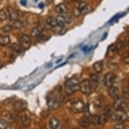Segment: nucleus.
I'll return each instance as SVG.
<instances>
[{"instance_id":"1","label":"nucleus","mask_w":129,"mask_h":129,"mask_svg":"<svg viewBox=\"0 0 129 129\" xmlns=\"http://www.w3.org/2000/svg\"><path fill=\"white\" fill-rule=\"evenodd\" d=\"M66 107L73 113H80L85 110V104L79 100H70L66 102Z\"/></svg>"},{"instance_id":"2","label":"nucleus","mask_w":129,"mask_h":129,"mask_svg":"<svg viewBox=\"0 0 129 129\" xmlns=\"http://www.w3.org/2000/svg\"><path fill=\"white\" fill-rule=\"evenodd\" d=\"M66 93L68 95H71L73 93L79 91L80 89V83L77 78H72L68 79L65 83Z\"/></svg>"},{"instance_id":"3","label":"nucleus","mask_w":129,"mask_h":129,"mask_svg":"<svg viewBox=\"0 0 129 129\" xmlns=\"http://www.w3.org/2000/svg\"><path fill=\"white\" fill-rule=\"evenodd\" d=\"M113 118L116 120L118 121L120 123L124 122L128 118L126 112H125V111L119 110H115V112L113 114Z\"/></svg>"},{"instance_id":"4","label":"nucleus","mask_w":129,"mask_h":129,"mask_svg":"<svg viewBox=\"0 0 129 129\" xmlns=\"http://www.w3.org/2000/svg\"><path fill=\"white\" fill-rule=\"evenodd\" d=\"M18 43L23 48V49H29L31 45V41L29 37L26 35H22L18 38Z\"/></svg>"},{"instance_id":"5","label":"nucleus","mask_w":129,"mask_h":129,"mask_svg":"<svg viewBox=\"0 0 129 129\" xmlns=\"http://www.w3.org/2000/svg\"><path fill=\"white\" fill-rule=\"evenodd\" d=\"M128 108V104L124 99L116 98L115 103L114 104V108L115 110H122L126 112V109Z\"/></svg>"},{"instance_id":"6","label":"nucleus","mask_w":129,"mask_h":129,"mask_svg":"<svg viewBox=\"0 0 129 129\" xmlns=\"http://www.w3.org/2000/svg\"><path fill=\"white\" fill-rule=\"evenodd\" d=\"M47 103L48 108L50 110H56L57 108H59V104H60L59 100L54 96H51V97L48 98Z\"/></svg>"},{"instance_id":"7","label":"nucleus","mask_w":129,"mask_h":129,"mask_svg":"<svg viewBox=\"0 0 129 129\" xmlns=\"http://www.w3.org/2000/svg\"><path fill=\"white\" fill-rule=\"evenodd\" d=\"M81 92L85 95H89L91 93V89L90 87L89 80H84L80 83V89Z\"/></svg>"},{"instance_id":"8","label":"nucleus","mask_w":129,"mask_h":129,"mask_svg":"<svg viewBox=\"0 0 129 129\" xmlns=\"http://www.w3.org/2000/svg\"><path fill=\"white\" fill-rule=\"evenodd\" d=\"M14 108V110L17 112H24V110L27 109V104L24 101L19 100V101L15 102Z\"/></svg>"},{"instance_id":"9","label":"nucleus","mask_w":129,"mask_h":129,"mask_svg":"<svg viewBox=\"0 0 129 129\" xmlns=\"http://www.w3.org/2000/svg\"><path fill=\"white\" fill-rule=\"evenodd\" d=\"M116 75L114 73H108L105 76V85H106V87H110L113 86L115 80H116Z\"/></svg>"},{"instance_id":"10","label":"nucleus","mask_w":129,"mask_h":129,"mask_svg":"<svg viewBox=\"0 0 129 129\" xmlns=\"http://www.w3.org/2000/svg\"><path fill=\"white\" fill-rule=\"evenodd\" d=\"M98 76L97 74H93L90 76V80H89L90 87H91V91H95L98 87Z\"/></svg>"},{"instance_id":"11","label":"nucleus","mask_w":129,"mask_h":129,"mask_svg":"<svg viewBox=\"0 0 129 129\" xmlns=\"http://www.w3.org/2000/svg\"><path fill=\"white\" fill-rule=\"evenodd\" d=\"M8 18L11 21H15L18 20V11H16L15 9L9 8L8 9Z\"/></svg>"},{"instance_id":"12","label":"nucleus","mask_w":129,"mask_h":129,"mask_svg":"<svg viewBox=\"0 0 129 129\" xmlns=\"http://www.w3.org/2000/svg\"><path fill=\"white\" fill-rule=\"evenodd\" d=\"M49 125L51 129H61V123L55 118H52L50 119Z\"/></svg>"},{"instance_id":"13","label":"nucleus","mask_w":129,"mask_h":129,"mask_svg":"<svg viewBox=\"0 0 129 129\" xmlns=\"http://www.w3.org/2000/svg\"><path fill=\"white\" fill-rule=\"evenodd\" d=\"M43 30V28L41 26H37V27L34 28L33 29L31 30L30 33V36L33 38H36L38 37L39 36H40L42 34V32Z\"/></svg>"},{"instance_id":"14","label":"nucleus","mask_w":129,"mask_h":129,"mask_svg":"<svg viewBox=\"0 0 129 129\" xmlns=\"http://www.w3.org/2000/svg\"><path fill=\"white\" fill-rule=\"evenodd\" d=\"M108 93L111 98H114V99H116L118 98V94H119V91L118 88L116 87H110L108 90Z\"/></svg>"},{"instance_id":"15","label":"nucleus","mask_w":129,"mask_h":129,"mask_svg":"<svg viewBox=\"0 0 129 129\" xmlns=\"http://www.w3.org/2000/svg\"><path fill=\"white\" fill-rule=\"evenodd\" d=\"M55 12L57 14H66L68 12V8L65 4H58L57 6L55 7Z\"/></svg>"},{"instance_id":"16","label":"nucleus","mask_w":129,"mask_h":129,"mask_svg":"<svg viewBox=\"0 0 129 129\" xmlns=\"http://www.w3.org/2000/svg\"><path fill=\"white\" fill-rule=\"evenodd\" d=\"M90 122L94 125L101 124L102 123V116H100L99 115L96 114L93 115V116H91V118L90 119Z\"/></svg>"},{"instance_id":"17","label":"nucleus","mask_w":129,"mask_h":129,"mask_svg":"<svg viewBox=\"0 0 129 129\" xmlns=\"http://www.w3.org/2000/svg\"><path fill=\"white\" fill-rule=\"evenodd\" d=\"M91 122H90V119L87 116H84L81 118V119L79 121V124L80 126L83 127V128H87L90 125Z\"/></svg>"},{"instance_id":"18","label":"nucleus","mask_w":129,"mask_h":129,"mask_svg":"<svg viewBox=\"0 0 129 129\" xmlns=\"http://www.w3.org/2000/svg\"><path fill=\"white\" fill-rule=\"evenodd\" d=\"M12 28H15V29H22L24 27V22L19 20H16L14 21L12 24Z\"/></svg>"},{"instance_id":"19","label":"nucleus","mask_w":129,"mask_h":129,"mask_svg":"<svg viewBox=\"0 0 129 129\" xmlns=\"http://www.w3.org/2000/svg\"><path fill=\"white\" fill-rule=\"evenodd\" d=\"M10 39L8 35H0V45L6 46L10 43Z\"/></svg>"},{"instance_id":"20","label":"nucleus","mask_w":129,"mask_h":129,"mask_svg":"<svg viewBox=\"0 0 129 129\" xmlns=\"http://www.w3.org/2000/svg\"><path fill=\"white\" fill-rule=\"evenodd\" d=\"M93 68L97 72H98V73L101 72L103 70V61L102 60L96 61L93 64Z\"/></svg>"},{"instance_id":"21","label":"nucleus","mask_w":129,"mask_h":129,"mask_svg":"<svg viewBox=\"0 0 129 129\" xmlns=\"http://www.w3.org/2000/svg\"><path fill=\"white\" fill-rule=\"evenodd\" d=\"M78 11L80 14H85L87 10V4L85 2H82L80 3V4L78 7Z\"/></svg>"},{"instance_id":"22","label":"nucleus","mask_w":129,"mask_h":129,"mask_svg":"<svg viewBox=\"0 0 129 129\" xmlns=\"http://www.w3.org/2000/svg\"><path fill=\"white\" fill-rule=\"evenodd\" d=\"M46 22L47 24L49 26H51V27H54V26L57 25L56 18H55L53 17H51H51L47 18Z\"/></svg>"},{"instance_id":"23","label":"nucleus","mask_w":129,"mask_h":129,"mask_svg":"<svg viewBox=\"0 0 129 129\" xmlns=\"http://www.w3.org/2000/svg\"><path fill=\"white\" fill-rule=\"evenodd\" d=\"M8 18V10H0V20L4 21Z\"/></svg>"},{"instance_id":"24","label":"nucleus","mask_w":129,"mask_h":129,"mask_svg":"<svg viewBox=\"0 0 129 129\" xmlns=\"http://www.w3.org/2000/svg\"><path fill=\"white\" fill-rule=\"evenodd\" d=\"M56 20H57V25L61 26H63L66 24V18H65V16H59L57 17Z\"/></svg>"},{"instance_id":"25","label":"nucleus","mask_w":129,"mask_h":129,"mask_svg":"<svg viewBox=\"0 0 129 129\" xmlns=\"http://www.w3.org/2000/svg\"><path fill=\"white\" fill-rule=\"evenodd\" d=\"M21 120L22 123L24 126H29L30 123V120L29 117L24 115V116H22L21 117Z\"/></svg>"},{"instance_id":"26","label":"nucleus","mask_w":129,"mask_h":129,"mask_svg":"<svg viewBox=\"0 0 129 129\" xmlns=\"http://www.w3.org/2000/svg\"><path fill=\"white\" fill-rule=\"evenodd\" d=\"M12 47L13 50L16 51V53H20L23 50V48L22 47L19 43H14L12 45Z\"/></svg>"},{"instance_id":"27","label":"nucleus","mask_w":129,"mask_h":129,"mask_svg":"<svg viewBox=\"0 0 129 129\" xmlns=\"http://www.w3.org/2000/svg\"><path fill=\"white\" fill-rule=\"evenodd\" d=\"M118 51L116 47V45H112L111 46L108 48V51H109V55L112 57L115 55V53H116V51Z\"/></svg>"},{"instance_id":"28","label":"nucleus","mask_w":129,"mask_h":129,"mask_svg":"<svg viewBox=\"0 0 129 129\" xmlns=\"http://www.w3.org/2000/svg\"><path fill=\"white\" fill-rule=\"evenodd\" d=\"M8 124L6 121L0 119V129H8Z\"/></svg>"},{"instance_id":"29","label":"nucleus","mask_w":129,"mask_h":129,"mask_svg":"<svg viewBox=\"0 0 129 129\" xmlns=\"http://www.w3.org/2000/svg\"><path fill=\"white\" fill-rule=\"evenodd\" d=\"M122 61L124 62L125 63H129V53L126 52V53H124V55L122 57Z\"/></svg>"},{"instance_id":"30","label":"nucleus","mask_w":129,"mask_h":129,"mask_svg":"<svg viewBox=\"0 0 129 129\" xmlns=\"http://www.w3.org/2000/svg\"><path fill=\"white\" fill-rule=\"evenodd\" d=\"M63 29V26H61L57 25L54 26V27H52V30H53V31L55 33H60Z\"/></svg>"},{"instance_id":"31","label":"nucleus","mask_w":129,"mask_h":129,"mask_svg":"<svg viewBox=\"0 0 129 129\" xmlns=\"http://www.w3.org/2000/svg\"><path fill=\"white\" fill-rule=\"evenodd\" d=\"M123 93L124 95V98H129V87L128 86L124 87L123 89Z\"/></svg>"},{"instance_id":"32","label":"nucleus","mask_w":129,"mask_h":129,"mask_svg":"<svg viewBox=\"0 0 129 129\" xmlns=\"http://www.w3.org/2000/svg\"><path fill=\"white\" fill-rule=\"evenodd\" d=\"M12 29V25H9V24H7V25L4 26V27L2 28V31L4 32V33H8V32L10 31Z\"/></svg>"},{"instance_id":"33","label":"nucleus","mask_w":129,"mask_h":129,"mask_svg":"<svg viewBox=\"0 0 129 129\" xmlns=\"http://www.w3.org/2000/svg\"><path fill=\"white\" fill-rule=\"evenodd\" d=\"M125 46H126V45H125V44L124 43L120 42L118 43L116 45V47L117 50H119V49L120 50V49H122Z\"/></svg>"},{"instance_id":"34","label":"nucleus","mask_w":129,"mask_h":129,"mask_svg":"<svg viewBox=\"0 0 129 129\" xmlns=\"http://www.w3.org/2000/svg\"><path fill=\"white\" fill-rule=\"evenodd\" d=\"M3 116H4L6 118L10 119L11 118V114L8 111H3L2 112Z\"/></svg>"},{"instance_id":"35","label":"nucleus","mask_w":129,"mask_h":129,"mask_svg":"<svg viewBox=\"0 0 129 129\" xmlns=\"http://www.w3.org/2000/svg\"><path fill=\"white\" fill-rule=\"evenodd\" d=\"M114 129H124V127L121 123H119V124L115 125Z\"/></svg>"},{"instance_id":"36","label":"nucleus","mask_w":129,"mask_h":129,"mask_svg":"<svg viewBox=\"0 0 129 129\" xmlns=\"http://www.w3.org/2000/svg\"><path fill=\"white\" fill-rule=\"evenodd\" d=\"M13 100H14V99H12V98H8V99H7L6 101H5L4 103V104H6V105H8V104H10V103H12V102Z\"/></svg>"},{"instance_id":"37","label":"nucleus","mask_w":129,"mask_h":129,"mask_svg":"<svg viewBox=\"0 0 129 129\" xmlns=\"http://www.w3.org/2000/svg\"><path fill=\"white\" fill-rule=\"evenodd\" d=\"M74 16H76V17H78V16H79V15L80 14V12L78 11V8H77V9H74Z\"/></svg>"},{"instance_id":"38","label":"nucleus","mask_w":129,"mask_h":129,"mask_svg":"<svg viewBox=\"0 0 129 129\" xmlns=\"http://www.w3.org/2000/svg\"><path fill=\"white\" fill-rule=\"evenodd\" d=\"M125 45L128 47L129 46V35H127L126 37V40H125Z\"/></svg>"},{"instance_id":"39","label":"nucleus","mask_w":129,"mask_h":129,"mask_svg":"<svg viewBox=\"0 0 129 129\" xmlns=\"http://www.w3.org/2000/svg\"><path fill=\"white\" fill-rule=\"evenodd\" d=\"M20 4L24 6H26L27 4V0H20Z\"/></svg>"},{"instance_id":"40","label":"nucleus","mask_w":129,"mask_h":129,"mask_svg":"<svg viewBox=\"0 0 129 129\" xmlns=\"http://www.w3.org/2000/svg\"><path fill=\"white\" fill-rule=\"evenodd\" d=\"M39 8H44V4H42V3H41V4H39Z\"/></svg>"},{"instance_id":"41","label":"nucleus","mask_w":129,"mask_h":129,"mask_svg":"<svg viewBox=\"0 0 129 129\" xmlns=\"http://www.w3.org/2000/svg\"><path fill=\"white\" fill-rule=\"evenodd\" d=\"M2 66H3V63H2V61H1V60H0V68H2Z\"/></svg>"},{"instance_id":"42","label":"nucleus","mask_w":129,"mask_h":129,"mask_svg":"<svg viewBox=\"0 0 129 129\" xmlns=\"http://www.w3.org/2000/svg\"><path fill=\"white\" fill-rule=\"evenodd\" d=\"M41 129H47V128H46V127H45V126H43L42 128H41Z\"/></svg>"},{"instance_id":"43","label":"nucleus","mask_w":129,"mask_h":129,"mask_svg":"<svg viewBox=\"0 0 129 129\" xmlns=\"http://www.w3.org/2000/svg\"><path fill=\"white\" fill-rule=\"evenodd\" d=\"M37 1H38V0H35V2H37Z\"/></svg>"}]
</instances>
